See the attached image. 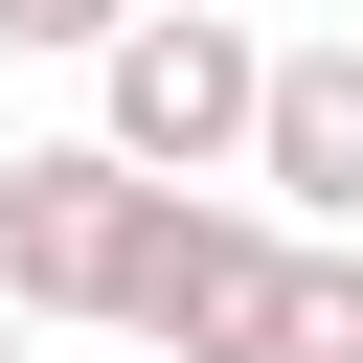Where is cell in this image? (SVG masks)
<instances>
[{
    "mask_svg": "<svg viewBox=\"0 0 363 363\" xmlns=\"http://www.w3.org/2000/svg\"><path fill=\"white\" fill-rule=\"evenodd\" d=\"M250 113H272V45H250L227 0H136V23L91 45V136H113L136 182H250Z\"/></svg>",
    "mask_w": 363,
    "mask_h": 363,
    "instance_id": "obj_1",
    "label": "cell"
},
{
    "mask_svg": "<svg viewBox=\"0 0 363 363\" xmlns=\"http://www.w3.org/2000/svg\"><path fill=\"white\" fill-rule=\"evenodd\" d=\"M272 295H295V227L159 182V227H136V272H113V340H159V363H272Z\"/></svg>",
    "mask_w": 363,
    "mask_h": 363,
    "instance_id": "obj_2",
    "label": "cell"
},
{
    "mask_svg": "<svg viewBox=\"0 0 363 363\" xmlns=\"http://www.w3.org/2000/svg\"><path fill=\"white\" fill-rule=\"evenodd\" d=\"M136 227H159V182H136L113 136H23V159H0V318H113Z\"/></svg>",
    "mask_w": 363,
    "mask_h": 363,
    "instance_id": "obj_3",
    "label": "cell"
},
{
    "mask_svg": "<svg viewBox=\"0 0 363 363\" xmlns=\"http://www.w3.org/2000/svg\"><path fill=\"white\" fill-rule=\"evenodd\" d=\"M250 182H272V227H363V45H272V113H250Z\"/></svg>",
    "mask_w": 363,
    "mask_h": 363,
    "instance_id": "obj_4",
    "label": "cell"
},
{
    "mask_svg": "<svg viewBox=\"0 0 363 363\" xmlns=\"http://www.w3.org/2000/svg\"><path fill=\"white\" fill-rule=\"evenodd\" d=\"M272 363H363V250L295 227V295H272Z\"/></svg>",
    "mask_w": 363,
    "mask_h": 363,
    "instance_id": "obj_5",
    "label": "cell"
},
{
    "mask_svg": "<svg viewBox=\"0 0 363 363\" xmlns=\"http://www.w3.org/2000/svg\"><path fill=\"white\" fill-rule=\"evenodd\" d=\"M113 23H136V0H0V45H68V68H91Z\"/></svg>",
    "mask_w": 363,
    "mask_h": 363,
    "instance_id": "obj_6",
    "label": "cell"
},
{
    "mask_svg": "<svg viewBox=\"0 0 363 363\" xmlns=\"http://www.w3.org/2000/svg\"><path fill=\"white\" fill-rule=\"evenodd\" d=\"M0 363H23V318H0Z\"/></svg>",
    "mask_w": 363,
    "mask_h": 363,
    "instance_id": "obj_7",
    "label": "cell"
}]
</instances>
